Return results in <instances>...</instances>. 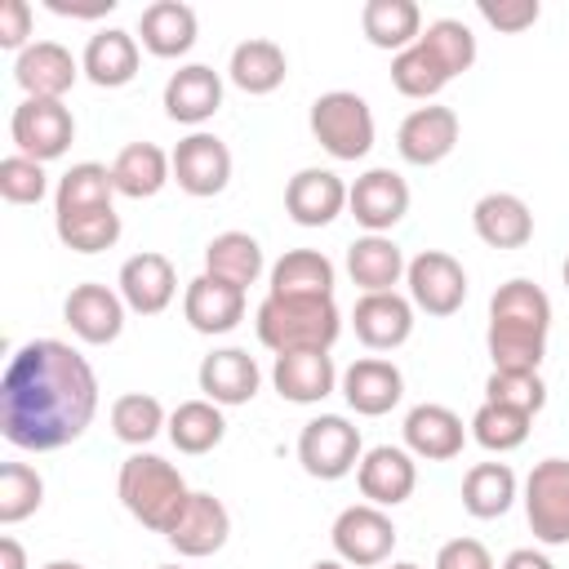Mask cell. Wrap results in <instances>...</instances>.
I'll return each mask as SVG.
<instances>
[{
	"mask_svg": "<svg viewBox=\"0 0 569 569\" xmlns=\"http://www.w3.org/2000/svg\"><path fill=\"white\" fill-rule=\"evenodd\" d=\"M244 289L227 284V280H213L209 271H200L196 280H187V293H182V316L196 333L204 338H218V333H231L240 320H244Z\"/></svg>",
	"mask_w": 569,
	"mask_h": 569,
	"instance_id": "d4e9b609",
	"label": "cell"
},
{
	"mask_svg": "<svg viewBox=\"0 0 569 569\" xmlns=\"http://www.w3.org/2000/svg\"><path fill=\"white\" fill-rule=\"evenodd\" d=\"M156 569H182V565H156Z\"/></svg>",
	"mask_w": 569,
	"mask_h": 569,
	"instance_id": "680465c9",
	"label": "cell"
},
{
	"mask_svg": "<svg viewBox=\"0 0 569 569\" xmlns=\"http://www.w3.org/2000/svg\"><path fill=\"white\" fill-rule=\"evenodd\" d=\"M449 80H453V76H449V71L436 62V53L422 49V44H409L405 53L391 58V84H396V93H405V98H413V102H431Z\"/></svg>",
	"mask_w": 569,
	"mask_h": 569,
	"instance_id": "60d3db41",
	"label": "cell"
},
{
	"mask_svg": "<svg viewBox=\"0 0 569 569\" xmlns=\"http://www.w3.org/2000/svg\"><path fill=\"white\" fill-rule=\"evenodd\" d=\"M560 276H565V289H569V258H565V271Z\"/></svg>",
	"mask_w": 569,
	"mask_h": 569,
	"instance_id": "6f0895ef",
	"label": "cell"
},
{
	"mask_svg": "<svg viewBox=\"0 0 569 569\" xmlns=\"http://www.w3.org/2000/svg\"><path fill=\"white\" fill-rule=\"evenodd\" d=\"M111 196H116L111 169L98 164V160H80V164H71V169L58 178V187H53V213L111 209Z\"/></svg>",
	"mask_w": 569,
	"mask_h": 569,
	"instance_id": "74e56055",
	"label": "cell"
},
{
	"mask_svg": "<svg viewBox=\"0 0 569 569\" xmlns=\"http://www.w3.org/2000/svg\"><path fill=\"white\" fill-rule=\"evenodd\" d=\"M116 289H120V298H124V307L133 316H160L178 293V271H173V262L164 253L142 249V253L120 262Z\"/></svg>",
	"mask_w": 569,
	"mask_h": 569,
	"instance_id": "ac0fdd59",
	"label": "cell"
},
{
	"mask_svg": "<svg viewBox=\"0 0 569 569\" xmlns=\"http://www.w3.org/2000/svg\"><path fill=\"white\" fill-rule=\"evenodd\" d=\"M329 542H333V556L351 569H378L391 560L396 551V525L382 507L373 502H351L333 516V529H329Z\"/></svg>",
	"mask_w": 569,
	"mask_h": 569,
	"instance_id": "52a82bcc",
	"label": "cell"
},
{
	"mask_svg": "<svg viewBox=\"0 0 569 569\" xmlns=\"http://www.w3.org/2000/svg\"><path fill=\"white\" fill-rule=\"evenodd\" d=\"M338 271L320 249H289L271 262V289L280 298H333Z\"/></svg>",
	"mask_w": 569,
	"mask_h": 569,
	"instance_id": "d6a6232c",
	"label": "cell"
},
{
	"mask_svg": "<svg viewBox=\"0 0 569 569\" xmlns=\"http://www.w3.org/2000/svg\"><path fill=\"white\" fill-rule=\"evenodd\" d=\"M196 31H200V18L182 0H156V4H147L138 13V40H142V49L151 58H182V53H191Z\"/></svg>",
	"mask_w": 569,
	"mask_h": 569,
	"instance_id": "f1b7e54d",
	"label": "cell"
},
{
	"mask_svg": "<svg viewBox=\"0 0 569 569\" xmlns=\"http://www.w3.org/2000/svg\"><path fill=\"white\" fill-rule=\"evenodd\" d=\"M284 76H289L284 49H280L276 40H262V36L240 40V44L231 49V58H227V80H231L240 93H249V98L276 93V89L284 84Z\"/></svg>",
	"mask_w": 569,
	"mask_h": 569,
	"instance_id": "4dcf8cb0",
	"label": "cell"
},
{
	"mask_svg": "<svg viewBox=\"0 0 569 569\" xmlns=\"http://www.w3.org/2000/svg\"><path fill=\"white\" fill-rule=\"evenodd\" d=\"M169 440H173V449L178 453H191V458H200V453H213L218 445H222V436H227V418H222V405H213V400H182L173 413H169Z\"/></svg>",
	"mask_w": 569,
	"mask_h": 569,
	"instance_id": "8d00e7d4",
	"label": "cell"
},
{
	"mask_svg": "<svg viewBox=\"0 0 569 569\" xmlns=\"http://www.w3.org/2000/svg\"><path fill=\"white\" fill-rule=\"evenodd\" d=\"M0 569H27V551H22V542L13 533L0 538Z\"/></svg>",
	"mask_w": 569,
	"mask_h": 569,
	"instance_id": "f5cc1de1",
	"label": "cell"
},
{
	"mask_svg": "<svg viewBox=\"0 0 569 569\" xmlns=\"http://www.w3.org/2000/svg\"><path fill=\"white\" fill-rule=\"evenodd\" d=\"M347 182L333 173V169H298L284 187V213L298 222V227H329L342 209H347Z\"/></svg>",
	"mask_w": 569,
	"mask_h": 569,
	"instance_id": "cb8c5ba5",
	"label": "cell"
},
{
	"mask_svg": "<svg viewBox=\"0 0 569 569\" xmlns=\"http://www.w3.org/2000/svg\"><path fill=\"white\" fill-rule=\"evenodd\" d=\"M351 329L369 351H396L413 333V302L405 293H360L351 307Z\"/></svg>",
	"mask_w": 569,
	"mask_h": 569,
	"instance_id": "44dd1931",
	"label": "cell"
},
{
	"mask_svg": "<svg viewBox=\"0 0 569 569\" xmlns=\"http://www.w3.org/2000/svg\"><path fill=\"white\" fill-rule=\"evenodd\" d=\"M164 427H169V413H164V405H160L151 391H124V396L111 400V431H116L120 445L142 449V445H151Z\"/></svg>",
	"mask_w": 569,
	"mask_h": 569,
	"instance_id": "f35d334b",
	"label": "cell"
},
{
	"mask_svg": "<svg viewBox=\"0 0 569 569\" xmlns=\"http://www.w3.org/2000/svg\"><path fill=\"white\" fill-rule=\"evenodd\" d=\"M227 538H231V516H227L222 498H213V493H204V489H191L187 507L178 511V520H173L169 533H164V542H169L178 556H187V560H204V556L222 551Z\"/></svg>",
	"mask_w": 569,
	"mask_h": 569,
	"instance_id": "2e32d148",
	"label": "cell"
},
{
	"mask_svg": "<svg viewBox=\"0 0 569 569\" xmlns=\"http://www.w3.org/2000/svg\"><path fill=\"white\" fill-rule=\"evenodd\" d=\"M98 413V373L62 338H31L0 382V436L27 453L67 449Z\"/></svg>",
	"mask_w": 569,
	"mask_h": 569,
	"instance_id": "6da1fadb",
	"label": "cell"
},
{
	"mask_svg": "<svg viewBox=\"0 0 569 569\" xmlns=\"http://www.w3.org/2000/svg\"><path fill=\"white\" fill-rule=\"evenodd\" d=\"M44 569H84V565H76V560H49Z\"/></svg>",
	"mask_w": 569,
	"mask_h": 569,
	"instance_id": "11a10c76",
	"label": "cell"
},
{
	"mask_svg": "<svg viewBox=\"0 0 569 569\" xmlns=\"http://www.w3.org/2000/svg\"><path fill=\"white\" fill-rule=\"evenodd\" d=\"M347 209L365 227V236H387L409 213V182L387 164L365 169L347 191Z\"/></svg>",
	"mask_w": 569,
	"mask_h": 569,
	"instance_id": "7c38bea8",
	"label": "cell"
},
{
	"mask_svg": "<svg viewBox=\"0 0 569 569\" xmlns=\"http://www.w3.org/2000/svg\"><path fill=\"white\" fill-rule=\"evenodd\" d=\"M196 382H200L204 400H213L222 409H236V405H249L258 396L262 369H258V360L244 347H218V351H209L200 360Z\"/></svg>",
	"mask_w": 569,
	"mask_h": 569,
	"instance_id": "ffe728a7",
	"label": "cell"
},
{
	"mask_svg": "<svg viewBox=\"0 0 569 569\" xmlns=\"http://www.w3.org/2000/svg\"><path fill=\"white\" fill-rule=\"evenodd\" d=\"M164 116L173 120V124H191V129H200L204 120H213L218 116V107H222V76L213 71V67H204V62H187V67H178L169 80H164Z\"/></svg>",
	"mask_w": 569,
	"mask_h": 569,
	"instance_id": "603a6c76",
	"label": "cell"
},
{
	"mask_svg": "<svg viewBox=\"0 0 569 569\" xmlns=\"http://www.w3.org/2000/svg\"><path fill=\"white\" fill-rule=\"evenodd\" d=\"M0 196L9 200V204H40L44 196H49V173H44V164L40 160H31V156H4L0 160Z\"/></svg>",
	"mask_w": 569,
	"mask_h": 569,
	"instance_id": "bcb514c9",
	"label": "cell"
},
{
	"mask_svg": "<svg viewBox=\"0 0 569 569\" xmlns=\"http://www.w3.org/2000/svg\"><path fill=\"white\" fill-rule=\"evenodd\" d=\"M436 569H498L480 538H449L436 551Z\"/></svg>",
	"mask_w": 569,
	"mask_h": 569,
	"instance_id": "681fc988",
	"label": "cell"
},
{
	"mask_svg": "<svg viewBox=\"0 0 569 569\" xmlns=\"http://www.w3.org/2000/svg\"><path fill=\"white\" fill-rule=\"evenodd\" d=\"M124 311H129V307H124L120 289H107V284H98V280L76 284V289L67 293V302H62L67 329H71L80 342H89V347L116 342V338L124 333Z\"/></svg>",
	"mask_w": 569,
	"mask_h": 569,
	"instance_id": "9a60e30c",
	"label": "cell"
},
{
	"mask_svg": "<svg viewBox=\"0 0 569 569\" xmlns=\"http://www.w3.org/2000/svg\"><path fill=\"white\" fill-rule=\"evenodd\" d=\"M258 342L276 356L289 351H329L342 333V311L333 298H280L267 293L253 311Z\"/></svg>",
	"mask_w": 569,
	"mask_h": 569,
	"instance_id": "3957f363",
	"label": "cell"
},
{
	"mask_svg": "<svg viewBox=\"0 0 569 569\" xmlns=\"http://www.w3.org/2000/svg\"><path fill=\"white\" fill-rule=\"evenodd\" d=\"M498 569H556V565H551V556L538 551V547H516V551H507V560H502Z\"/></svg>",
	"mask_w": 569,
	"mask_h": 569,
	"instance_id": "816d5d0a",
	"label": "cell"
},
{
	"mask_svg": "<svg viewBox=\"0 0 569 569\" xmlns=\"http://www.w3.org/2000/svg\"><path fill=\"white\" fill-rule=\"evenodd\" d=\"M338 391H342V400H347L351 413H360V418H382V413H391V409L400 405V396H405V373H400L391 360H382V356H360V360H351V365L342 369Z\"/></svg>",
	"mask_w": 569,
	"mask_h": 569,
	"instance_id": "e0dca14e",
	"label": "cell"
},
{
	"mask_svg": "<svg viewBox=\"0 0 569 569\" xmlns=\"http://www.w3.org/2000/svg\"><path fill=\"white\" fill-rule=\"evenodd\" d=\"M360 427H351L342 413H320L298 431V462L311 480H342L360 467Z\"/></svg>",
	"mask_w": 569,
	"mask_h": 569,
	"instance_id": "8992f818",
	"label": "cell"
},
{
	"mask_svg": "<svg viewBox=\"0 0 569 569\" xmlns=\"http://www.w3.org/2000/svg\"><path fill=\"white\" fill-rule=\"evenodd\" d=\"M471 227L489 249H525L533 240V213L516 191H489L471 204Z\"/></svg>",
	"mask_w": 569,
	"mask_h": 569,
	"instance_id": "83f0119b",
	"label": "cell"
},
{
	"mask_svg": "<svg viewBox=\"0 0 569 569\" xmlns=\"http://www.w3.org/2000/svg\"><path fill=\"white\" fill-rule=\"evenodd\" d=\"M485 400L489 405H507V409H520V413H542L547 405V382L542 373H516V369H493L489 382H485Z\"/></svg>",
	"mask_w": 569,
	"mask_h": 569,
	"instance_id": "f6af8a7d",
	"label": "cell"
},
{
	"mask_svg": "<svg viewBox=\"0 0 569 569\" xmlns=\"http://www.w3.org/2000/svg\"><path fill=\"white\" fill-rule=\"evenodd\" d=\"M360 31L373 49H387L391 58L418 44L422 36V9L413 0H369L360 9Z\"/></svg>",
	"mask_w": 569,
	"mask_h": 569,
	"instance_id": "836d02e7",
	"label": "cell"
},
{
	"mask_svg": "<svg viewBox=\"0 0 569 569\" xmlns=\"http://www.w3.org/2000/svg\"><path fill=\"white\" fill-rule=\"evenodd\" d=\"M307 124H311V138H316L333 160H365V156L373 151V133H378L373 111H369V102H365L360 93H351V89H329V93H320V98L311 102Z\"/></svg>",
	"mask_w": 569,
	"mask_h": 569,
	"instance_id": "5b68a950",
	"label": "cell"
},
{
	"mask_svg": "<svg viewBox=\"0 0 569 569\" xmlns=\"http://www.w3.org/2000/svg\"><path fill=\"white\" fill-rule=\"evenodd\" d=\"M31 27H36V13L27 0H0V49L22 53L27 44H36Z\"/></svg>",
	"mask_w": 569,
	"mask_h": 569,
	"instance_id": "c3c4849f",
	"label": "cell"
},
{
	"mask_svg": "<svg viewBox=\"0 0 569 569\" xmlns=\"http://www.w3.org/2000/svg\"><path fill=\"white\" fill-rule=\"evenodd\" d=\"M476 13H480L493 31L520 36V31H529V27L542 18V4H538V0H480Z\"/></svg>",
	"mask_w": 569,
	"mask_h": 569,
	"instance_id": "7dc6e473",
	"label": "cell"
},
{
	"mask_svg": "<svg viewBox=\"0 0 569 569\" xmlns=\"http://www.w3.org/2000/svg\"><path fill=\"white\" fill-rule=\"evenodd\" d=\"M53 231L71 253H102L120 240V213L111 209H84V213H53Z\"/></svg>",
	"mask_w": 569,
	"mask_h": 569,
	"instance_id": "ab89813d",
	"label": "cell"
},
{
	"mask_svg": "<svg viewBox=\"0 0 569 569\" xmlns=\"http://www.w3.org/2000/svg\"><path fill=\"white\" fill-rule=\"evenodd\" d=\"M311 569H351V565H342V560H338V556H333V560H316V565H311Z\"/></svg>",
	"mask_w": 569,
	"mask_h": 569,
	"instance_id": "db71d44e",
	"label": "cell"
},
{
	"mask_svg": "<svg viewBox=\"0 0 569 569\" xmlns=\"http://www.w3.org/2000/svg\"><path fill=\"white\" fill-rule=\"evenodd\" d=\"M458 111L453 107H440V102H427V107H413L400 129H396V151L405 164H418V169H431L440 164L453 147H458Z\"/></svg>",
	"mask_w": 569,
	"mask_h": 569,
	"instance_id": "5bb4252c",
	"label": "cell"
},
{
	"mask_svg": "<svg viewBox=\"0 0 569 569\" xmlns=\"http://www.w3.org/2000/svg\"><path fill=\"white\" fill-rule=\"evenodd\" d=\"M405 249L391 236H360L347 244V276L360 293H391L405 280Z\"/></svg>",
	"mask_w": 569,
	"mask_h": 569,
	"instance_id": "f546056e",
	"label": "cell"
},
{
	"mask_svg": "<svg viewBox=\"0 0 569 569\" xmlns=\"http://www.w3.org/2000/svg\"><path fill=\"white\" fill-rule=\"evenodd\" d=\"M49 13H62V18H102L116 9V0H98V4H67V0H44Z\"/></svg>",
	"mask_w": 569,
	"mask_h": 569,
	"instance_id": "f907efd6",
	"label": "cell"
},
{
	"mask_svg": "<svg viewBox=\"0 0 569 569\" xmlns=\"http://www.w3.org/2000/svg\"><path fill=\"white\" fill-rule=\"evenodd\" d=\"M405 449L422 462H449L462 453L467 445V427L462 418L449 409V405H436V400H422L405 413Z\"/></svg>",
	"mask_w": 569,
	"mask_h": 569,
	"instance_id": "7402d4cb",
	"label": "cell"
},
{
	"mask_svg": "<svg viewBox=\"0 0 569 569\" xmlns=\"http://www.w3.org/2000/svg\"><path fill=\"white\" fill-rule=\"evenodd\" d=\"M116 493H120L124 511H129L142 529H151V533H169V525L178 520V511H182L187 498H191L182 471H178L169 458L142 453V449L120 462Z\"/></svg>",
	"mask_w": 569,
	"mask_h": 569,
	"instance_id": "277c9868",
	"label": "cell"
},
{
	"mask_svg": "<svg viewBox=\"0 0 569 569\" xmlns=\"http://www.w3.org/2000/svg\"><path fill=\"white\" fill-rule=\"evenodd\" d=\"M338 378L342 373L329 351H289V356H276L271 365V387L289 405H320L325 396L338 391Z\"/></svg>",
	"mask_w": 569,
	"mask_h": 569,
	"instance_id": "484cf974",
	"label": "cell"
},
{
	"mask_svg": "<svg viewBox=\"0 0 569 569\" xmlns=\"http://www.w3.org/2000/svg\"><path fill=\"white\" fill-rule=\"evenodd\" d=\"M44 502V480L31 462H4L0 467V525H22Z\"/></svg>",
	"mask_w": 569,
	"mask_h": 569,
	"instance_id": "ee69618b",
	"label": "cell"
},
{
	"mask_svg": "<svg viewBox=\"0 0 569 569\" xmlns=\"http://www.w3.org/2000/svg\"><path fill=\"white\" fill-rule=\"evenodd\" d=\"M387 569H422V565H413V560H396V565H387Z\"/></svg>",
	"mask_w": 569,
	"mask_h": 569,
	"instance_id": "9f6ffc18",
	"label": "cell"
},
{
	"mask_svg": "<svg viewBox=\"0 0 569 569\" xmlns=\"http://www.w3.org/2000/svg\"><path fill=\"white\" fill-rule=\"evenodd\" d=\"M9 138H13L18 156L49 164V160L67 156V147L76 138V116L58 98H22L9 116Z\"/></svg>",
	"mask_w": 569,
	"mask_h": 569,
	"instance_id": "9c48e42d",
	"label": "cell"
},
{
	"mask_svg": "<svg viewBox=\"0 0 569 569\" xmlns=\"http://www.w3.org/2000/svg\"><path fill=\"white\" fill-rule=\"evenodd\" d=\"M80 58H71L67 44L58 40H36L13 58V80L27 98H67V89L80 80Z\"/></svg>",
	"mask_w": 569,
	"mask_h": 569,
	"instance_id": "d6986e66",
	"label": "cell"
},
{
	"mask_svg": "<svg viewBox=\"0 0 569 569\" xmlns=\"http://www.w3.org/2000/svg\"><path fill=\"white\" fill-rule=\"evenodd\" d=\"M138 62H142L138 36L133 31H120V27H107V31L89 36V44L80 53V71L98 89H124L138 76Z\"/></svg>",
	"mask_w": 569,
	"mask_h": 569,
	"instance_id": "4316f807",
	"label": "cell"
},
{
	"mask_svg": "<svg viewBox=\"0 0 569 569\" xmlns=\"http://www.w3.org/2000/svg\"><path fill=\"white\" fill-rule=\"evenodd\" d=\"M204 271L213 280H227L236 289H249L267 271V258H262V244L249 231H218L204 244Z\"/></svg>",
	"mask_w": 569,
	"mask_h": 569,
	"instance_id": "e575fe53",
	"label": "cell"
},
{
	"mask_svg": "<svg viewBox=\"0 0 569 569\" xmlns=\"http://www.w3.org/2000/svg\"><path fill=\"white\" fill-rule=\"evenodd\" d=\"M520 498V480L507 462H476L462 476V511L476 520H498Z\"/></svg>",
	"mask_w": 569,
	"mask_h": 569,
	"instance_id": "d590c367",
	"label": "cell"
},
{
	"mask_svg": "<svg viewBox=\"0 0 569 569\" xmlns=\"http://www.w3.org/2000/svg\"><path fill=\"white\" fill-rule=\"evenodd\" d=\"M471 440L480 445V449H489V453H511V449H520L525 440H529V427H533V418L529 413H520V409H507V405H480L476 413H471Z\"/></svg>",
	"mask_w": 569,
	"mask_h": 569,
	"instance_id": "b9f144b4",
	"label": "cell"
},
{
	"mask_svg": "<svg viewBox=\"0 0 569 569\" xmlns=\"http://www.w3.org/2000/svg\"><path fill=\"white\" fill-rule=\"evenodd\" d=\"M547 329H551V298L542 284L516 276L493 289L489 298V329L485 347L493 369H516V373H538L547 356Z\"/></svg>",
	"mask_w": 569,
	"mask_h": 569,
	"instance_id": "7a4b0ae2",
	"label": "cell"
},
{
	"mask_svg": "<svg viewBox=\"0 0 569 569\" xmlns=\"http://www.w3.org/2000/svg\"><path fill=\"white\" fill-rule=\"evenodd\" d=\"M356 485H360L365 502H373L382 511L400 507L418 489V458L405 445H373V449H365V458L356 467Z\"/></svg>",
	"mask_w": 569,
	"mask_h": 569,
	"instance_id": "4fadbf2b",
	"label": "cell"
},
{
	"mask_svg": "<svg viewBox=\"0 0 569 569\" xmlns=\"http://www.w3.org/2000/svg\"><path fill=\"white\" fill-rule=\"evenodd\" d=\"M405 284H409L413 311H427V316H440V320L462 311V302H467V271L445 249L413 253L409 267H405Z\"/></svg>",
	"mask_w": 569,
	"mask_h": 569,
	"instance_id": "30bf717a",
	"label": "cell"
},
{
	"mask_svg": "<svg viewBox=\"0 0 569 569\" xmlns=\"http://www.w3.org/2000/svg\"><path fill=\"white\" fill-rule=\"evenodd\" d=\"M525 520L542 547L569 542V458H542L525 476Z\"/></svg>",
	"mask_w": 569,
	"mask_h": 569,
	"instance_id": "ba28073f",
	"label": "cell"
},
{
	"mask_svg": "<svg viewBox=\"0 0 569 569\" xmlns=\"http://www.w3.org/2000/svg\"><path fill=\"white\" fill-rule=\"evenodd\" d=\"M418 44L431 49L436 62H440L449 76H462V71H471V62H476V36H471V27H467L462 18H436V22H427L422 36H418Z\"/></svg>",
	"mask_w": 569,
	"mask_h": 569,
	"instance_id": "7bdbcfd3",
	"label": "cell"
},
{
	"mask_svg": "<svg viewBox=\"0 0 569 569\" xmlns=\"http://www.w3.org/2000/svg\"><path fill=\"white\" fill-rule=\"evenodd\" d=\"M169 160H173V182H178V191H187V196H196V200H209V196L227 191V182H231V151H227V142H222L218 133L191 129V133L169 151Z\"/></svg>",
	"mask_w": 569,
	"mask_h": 569,
	"instance_id": "8fae6325",
	"label": "cell"
},
{
	"mask_svg": "<svg viewBox=\"0 0 569 569\" xmlns=\"http://www.w3.org/2000/svg\"><path fill=\"white\" fill-rule=\"evenodd\" d=\"M111 182H116V196L124 200H151L164 182H173V160L156 142H129L111 160Z\"/></svg>",
	"mask_w": 569,
	"mask_h": 569,
	"instance_id": "1f68e13d",
	"label": "cell"
}]
</instances>
